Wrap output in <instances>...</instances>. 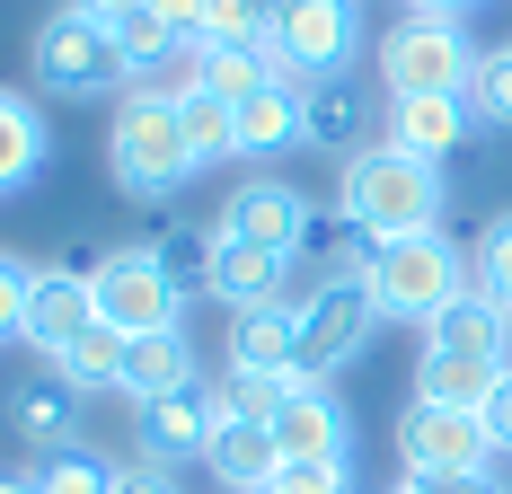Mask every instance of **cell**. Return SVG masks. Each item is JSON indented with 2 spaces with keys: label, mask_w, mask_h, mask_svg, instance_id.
Masks as SVG:
<instances>
[{
  "label": "cell",
  "mask_w": 512,
  "mask_h": 494,
  "mask_svg": "<svg viewBox=\"0 0 512 494\" xmlns=\"http://www.w3.org/2000/svg\"><path fill=\"white\" fill-rule=\"evenodd\" d=\"M398 468H407L415 486H433V477H468V468H495V442H486V424H477L468 406L407 397V415H398Z\"/></svg>",
  "instance_id": "cell-9"
},
{
  "label": "cell",
  "mask_w": 512,
  "mask_h": 494,
  "mask_svg": "<svg viewBox=\"0 0 512 494\" xmlns=\"http://www.w3.org/2000/svg\"><path fill=\"white\" fill-rule=\"evenodd\" d=\"M27 62H36V89L45 98H106V89H124V53L106 36V18L80 9V0H62L45 27H36Z\"/></svg>",
  "instance_id": "cell-6"
},
{
  "label": "cell",
  "mask_w": 512,
  "mask_h": 494,
  "mask_svg": "<svg viewBox=\"0 0 512 494\" xmlns=\"http://www.w3.org/2000/svg\"><path fill=\"white\" fill-rule=\"evenodd\" d=\"M177 124H186V150H195V168H221V159H239V106L212 98V89H186L177 98Z\"/></svg>",
  "instance_id": "cell-26"
},
{
  "label": "cell",
  "mask_w": 512,
  "mask_h": 494,
  "mask_svg": "<svg viewBox=\"0 0 512 494\" xmlns=\"http://www.w3.org/2000/svg\"><path fill=\"white\" fill-rule=\"evenodd\" d=\"M80 9H98V18H115V9H133V0H80Z\"/></svg>",
  "instance_id": "cell-40"
},
{
  "label": "cell",
  "mask_w": 512,
  "mask_h": 494,
  "mask_svg": "<svg viewBox=\"0 0 512 494\" xmlns=\"http://www.w3.org/2000/svg\"><path fill=\"white\" fill-rule=\"evenodd\" d=\"M212 389L195 380V389L177 397H151V406H133V442H142V459H159V468H186V459H204L212 442Z\"/></svg>",
  "instance_id": "cell-15"
},
{
  "label": "cell",
  "mask_w": 512,
  "mask_h": 494,
  "mask_svg": "<svg viewBox=\"0 0 512 494\" xmlns=\"http://www.w3.org/2000/svg\"><path fill=\"white\" fill-rule=\"evenodd\" d=\"M504 380V362H486V353H415V397H433V406H486V389Z\"/></svg>",
  "instance_id": "cell-24"
},
{
  "label": "cell",
  "mask_w": 512,
  "mask_h": 494,
  "mask_svg": "<svg viewBox=\"0 0 512 494\" xmlns=\"http://www.w3.org/2000/svg\"><path fill=\"white\" fill-rule=\"evenodd\" d=\"M371 71H380V98H460L468 71H477V45H468L460 18L407 9V18L371 45Z\"/></svg>",
  "instance_id": "cell-4"
},
{
  "label": "cell",
  "mask_w": 512,
  "mask_h": 494,
  "mask_svg": "<svg viewBox=\"0 0 512 494\" xmlns=\"http://www.w3.org/2000/svg\"><path fill=\"white\" fill-rule=\"evenodd\" d=\"M442 203H451L442 168H433V159H407V150H389V142L354 150V159L336 168V212L354 221L362 239H415V230H442Z\"/></svg>",
  "instance_id": "cell-1"
},
{
  "label": "cell",
  "mask_w": 512,
  "mask_h": 494,
  "mask_svg": "<svg viewBox=\"0 0 512 494\" xmlns=\"http://www.w3.org/2000/svg\"><path fill=\"white\" fill-rule=\"evenodd\" d=\"M89 327H98L89 265H36V283H27V318H18V345H36L45 362H62Z\"/></svg>",
  "instance_id": "cell-11"
},
{
  "label": "cell",
  "mask_w": 512,
  "mask_h": 494,
  "mask_svg": "<svg viewBox=\"0 0 512 494\" xmlns=\"http://www.w3.org/2000/svg\"><path fill=\"white\" fill-rule=\"evenodd\" d=\"M362 53V0H292L283 9V27H274V62H283V80H345Z\"/></svg>",
  "instance_id": "cell-8"
},
{
  "label": "cell",
  "mask_w": 512,
  "mask_h": 494,
  "mask_svg": "<svg viewBox=\"0 0 512 494\" xmlns=\"http://www.w3.org/2000/svg\"><path fill=\"white\" fill-rule=\"evenodd\" d=\"M27 283H36V265L0 256V345H9V336H18V318H27Z\"/></svg>",
  "instance_id": "cell-35"
},
{
  "label": "cell",
  "mask_w": 512,
  "mask_h": 494,
  "mask_svg": "<svg viewBox=\"0 0 512 494\" xmlns=\"http://www.w3.org/2000/svg\"><path fill=\"white\" fill-rule=\"evenodd\" d=\"M468 283H477V274H468L460 239H442V230L380 239V256H371V300H380V318H398V327H433Z\"/></svg>",
  "instance_id": "cell-3"
},
{
  "label": "cell",
  "mask_w": 512,
  "mask_h": 494,
  "mask_svg": "<svg viewBox=\"0 0 512 494\" xmlns=\"http://www.w3.org/2000/svg\"><path fill=\"white\" fill-rule=\"evenodd\" d=\"M115 389L133 397V406L195 389V345H186V327H159V336H124V371H115Z\"/></svg>",
  "instance_id": "cell-19"
},
{
  "label": "cell",
  "mask_w": 512,
  "mask_h": 494,
  "mask_svg": "<svg viewBox=\"0 0 512 494\" xmlns=\"http://www.w3.org/2000/svg\"><path fill=\"white\" fill-rule=\"evenodd\" d=\"M53 371H62V380H71V389L89 397V389H115V371H124V336H115V327H89V336H80V345L62 353V362H53Z\"/></svg>",
  "instance_id": "cell-29"
},
{
  "label": "cell",
  "mask_w": 512,
  "mask_h": 494,
  "mask_svg": "<svg viewBox=\"0 0 512 494\" xmlns=\"http://www.w3.org/2000/svg\"><path fill=\"white\" fill-rule=\"evenodd\" d=\"M89 292H98V318L115 327V336H159V327H186V292L168 283V265H159L151 239L106 247L98 265H89Z\"/></svg>",
  "instance_id": "cell-7"
},
{
  "label": "cell",
  "mask_w": 512,
  "mask_h": 494,
  "mask_svg": "<svg viewBox=\"0 0 512 494\" xmlns=\"http://www.w3.org/2000/svg\"><path fill=\"white\" fill-rule=\"evenodd\" d=\"M477 133V115L468 98H389V150H407V159H451V150Z\"/></svg>",
  "instance_id": "cell-18"
},
{
  "label": "cell",
  "mask_w": 512,
  "mask_h": 494,
  "mask_svg": "<svg viewBox=\"0 0 512 494\" xmlns=\"http://www.w3.org/2000/svg\"><path fill=\"white\" fill-rule=\"evenodd\" d=\"M309 195L301 186H283V177H239L230 195H221V212H212V230L221 239H248V247H274V256H301L309 247Z\"/></svg>",
  "instance_id": "cell-10"
},
{
  "label": "cell",
  "mask_w": 512,
  "mask_h": 494,
  "mask_svg": "<svg viewBox=\"0 0 512 494\" xmlns=\"http://www.w3.org/2000/svg\"><path fill=\"white\" fill-rule=\"evenodd\" d=\"M301 150H327V159L371 150V89H354V80L301 89Z\"/></svg>",
  "instance_id": "cell-17"
},
{
  "label": "cell",
  "mask_w": 512,
  "mask_h": 494,
  "mask_svg": "<svg viewBox=\"0 0 512 494\" xmlns=\"http://www.w3.org/2000/svg\"><path fill=\"white\" fill-rule=\"evenodd\" d=\"M265 80H283V62H274V45H195V89H212V98H256Z\"/></svg>",
  "instance_id": "cell-25"
},
{
  "label": "cell",
  "mask_w": 512,
  "mask_h": 494,
  "mask_svg": "<svg viewBox=\"0 0 512 494\" xmlns=\"http://www.w3.org/2000/svg\"><path fill=\"white\" fill-rule=\"evenodd\" d=\"M292 265H301V256H274V247H248V239H221V230H212V300H221V309L292 300Z\"/></svg>",
  "instance_id": "cell-16"
},
{
  "label": "cell",
  "mask_w": 512,
  "mask_h": 494,
  "mask_svg": "<svg viewBox=\"0 0 512 494\" xmlns=\"http://www.w3.org/2000/svg\"><path fill=\"white\" fill-rule=\"evenodd\" d=\"M151 247H159L168 283H177L186 300H195V292L212 300V230H195V221H168V230H151Z\"/></svg>",
  "instance_id": "cell-27"
},
{
  "label": "cell",
  "mask_w": 512,
  "mask_h": 494,
  "mask_svg": "<svg viewBox=\"0 0 512 494\" xmlns=\"http://www.w3.org/2000/svg\"><path fill=\"white\" fill-rule=\"evenodd\" d=\"M106 177H115L133 203H168L186 177H195V150H186L177 98H159V89H124V98H115V124H106Z\"/></svg>",
  "instance_id": "cell-2"
},
{
  "label": "cell",
  "mask_w": 512,
  "mask_h": 494,
  "mask_svg": "<svg viewBox=\"0 0 512 494\" xmlns=\"http://www.w3.org/2000/svg\"><path fill=\"white\" fill-rule=\"evenodd\" d=\"M265 433H274L283 459H354V415H345V397L327 380H292Z\"/></svg>",
  "instance_id": "cell-12"
},
{
  "label": "cell",
  "mask_w": 512,
  "mask_h": 494,
  "mask_svg": "<svg viewBox=\"0 0 512 494\" xmlns=\"http://www.w3.org/2000/svg\"><path fill=\"white\" fill-rule=\"evenodd\" d=\"M212 389V415H230V424H274V406H283V389L292 380H248V371H221V380H204Z\"/></svg>",
  "instance_id": "cell-30"
},
{
  "label": "cell",
  "mask_w": 512,
  "mask_h": 494,
  "mask_svg": "<svg viewBox=\"0 0 512 494\" xmlns=\"http://www.w3.org/2000/svg\"><path fill=\"white\" fill-rule=\"evenodd\" d=\"M424 345H433V353H486V362H504V345H512V309H504L495 292H477V283H468V292L451 300L433 327H424Z\"/></svg>",
  "instance_id": "cell-21"
},
{
  "label": "cell",
  "mask_w": 512,
  "mask_h": 494,
  "mask_svg": "<svg viewBox=\"0 0 512 494\" xmlns=\"http://www.w3.org/2000/svg\"><path fill=\"white\" fill-rule=\"evenodd\" d=\"M265 494H354V459H283Z\"/></svg>",
  "instance_id": "cell-32"
},
{
  "label": "cell",
  "mask_w": 512,
  "mask_h": 494,
  "mask_svg": "<svg viewBox=\"0 0 512 494\" xmlns=\"http://www.w3.org/2000/svg\"><path fill=\"white\" fill-rule=\"evenodd\" d=\"M204 468L221 477V494H265L274 486V468H283V450H274V433L265 424H212V442H204Z\"/></svg>",
  "instance_id": "cell-22"
},
{
  "label": "cell",
  "mask_w": 512,
  "mask_h": 494,
  "mask_svg": "<svg viewBox=\"0 0 512 494\" xmlns=\"http://www.w3.org/2000/svg\"><path fill=\"white\" fill-rule=\"evenodd\" d=\"M468 115H477V133H512V45L477 53V71H468Z\"/></svg>",
  "instance_id": "cell-28"
},
{
  "label": "cell",
  "mask_w": 512,
  "mask_h": 494,
  "mask_svg": "<svg viewBox=\"0 0 512 494\" xmlns=\"http://www.w3.org/2000/svg\"><path fill=\"white\" fill-rule=\"evenodd\" d=\"M389 494H433V486H415V477H398V486H389Z\"/></svg>",
  "instance_id": "cell-42"
},
{
  "label": "cell",
  "mask_w": 512,
  "mask_h": 494,
  "mask_svg": "<svg viewBox=\"0 0 512 494\" xmlns=\"http://www.w3.org/2000/svg\"><path fill=\"white\" fill-rule=\"evenodd\" d=\"M151 18L177 36V45H204V18H212V0H151Z\"/></svg>",
  "instance_id": "cell-36"
},
{
  "label": "cell",
  "mask_w": 512,
  "mask_h": 494,
  "mask_svg": "<svg viewBox=\"0 0 512 494\" xmlns=\"http://www.w3.org/2000/svg\"><path fill=\"white\" fill-rule=\"evenodd\" d=\"M204 45H274V27H265V9H256V0H212Z\"/></svg>",
  "instance_id": "cell-34"
},
{
  "label": "cell",
  "mask_w": 512,
  "mask_h": 494,
  "mask_svg": "<svg viewBox=\"0 0 512 494\" xmlns=\"http://www.w3.org/2000/svg\"><path fill=\"white\" fill-rule=\"evenodd\" d=\"M45 159H53V124H45V106L18 98V89H0V203L27 195V186L45 177Z\"/></svg>",
  "instance_id": "cell-20"
},
{
  "label": "cell",
  "mask_w": 512,
  "mask_h": 494,
  "mask_svg": "<svg viewBox=\"0 0 512 494\" xmlns=\"http://www.w3.org/2000/svg\"><path fill=\"white\" fill-rule=\"evenodd\" d=\"M477 424H486V442H495V459L512 450V371L486 389V406H477Z\"/></svg>",
  "instance_id": "cell-38"
},
{
  "label": "cell",
  "mask_w": 512,
  "mask_h": 494,
  "mask_svg": "<svg viewBox=\"0 0 512 494\" xmlns=\"http://www.w3.org/2000/svg\"><path fill=\"white\" fill-rule=\"evenodd\" d=\"M477 292H495L512 309V212H495L486 239H477Z\"/></svg>",
  "instance_id": "cell-33"
},
{
  "label": "cell",
  "mask_w": 512,
  "mask_h": 494,
  "mask_svg": "<svg viewBox=\"0 0 512 494\" xmlns=\"http://www.w3.org/2000/svg\"><path fill=\"white\" fill-rule=\"evenodd\" d=\"M0 415H9V433H18V442L27 450H80V389H71V380H62V371H27V380H18V389L0 397Z\"/></svg>",
  "instance_id": "cell-14"
},
{
  "label": "cell",
  "mask_w": 512,
  "mask_h": 494,
  "mask_svg": "<svg viewBox=\"0 0 512 494\" xmlns=\"http://www.w3.org/2000/svg\"><path fill=\"white\" fill-rule=\"evenodd\" d=\"M221 371H248V380H292V371H301V309H292V300L230 309V327H221Z\"/></svg>",
  "instance_id": "cell-13"
},
{
  "label": "cell",
  "mask_w": 512,
  "mask_h": 494,
  "mask_svg": "<svg viewBox=\"0 0 512 494\" xmlns=\"http://www.w3.org/2000/svg\"><path fill=\"white\" fill-rule=\"evenodd\" d=\"M292 309H301V371H292V380H336V371L362 362L371 336H380V300H371L362 274H318Z\"/></svg>",
  "instance_id": "cell-5"
},
{
  "label": "cell",
  "mask_w": 512,
  "mask_h": 494,
  "mask_svg": "<svg viewBox=\"0 0 512 494\" xmlns=\"http://www.w3.org/2000/svg\"><path fill=\"white\" fill-rule=\"evenodd\" d=\"M115 494H186V486H177V468H159V459H124V468H115Z\"/></svg>",
  "instance_id": "cell-37"
},
{
  "label": "cell",
  "mask_w": 512,
  "mask_h": 494,
  "mask_svg": "<svg viewBox=\"0 0 512 494\" xmlns=\"http://www.w3.org/2000/svg\"><path fill=\"white\" fill-rule=\"evenodd\" d=\"M36 494H115V468L89 459V450H53L36 468Z\"/></svg>",
  "instance_id": "cell-31"
},
{
  "label": "cell",
  "mask_w": 512,
  "mask_h": 494,
  "mask_svg": "<svg viewBox=\"0 0 512 494\" xmlns=\"http://www.w3.org/2000/svg\"><path fill=\"white\" fill-rule=\"evenodd\" d=\"M0 494H36V477H0Z\"/></svg>",
  "instance_id": "cell-41"
},
{
  "label": "cell",
  "mask_w": 512,
  "mask_h": 494,
  "mask_svg": "<svg viewBox=\"0 0 512 494\" xmlns=\"http://www.w3.org/2000/svg\"><path fill=\"white\" fill-rule=\"evenodd\" d=\"M504 371H512V345H504Z\"/></svg>",
  "instance_id": "cell-43"
},
{
  "label": "cell",
  "mask_w": 512,
  "mask_h": 494,
  "mask_svg": "<svg viewBox=\"0 0 512 494\" xmlns=\"http://www.w3.org/2000/svg\"><path fill=\"white\" fill-rule=\"evenodd\" d=\"M274 150H301V80H265L256 98H239V159Z\"/></svg>",
  "instance_id": "cell-23"
},
{
  "label": "cell",
  "mask_w": 512,
  "mask_h": 494,
  "mask_svg": "<svg viewBox=\"0 0 512 494\" xmlns=\"http://www.w3.org/2000/svg\"><path fill=\"white\" fill-rule=\"evenodd\" d=\"M407 9H424V18H468L477 0H407Z\"/></svg>",
  "instance_id": "cell-39"
}]
</instances>
